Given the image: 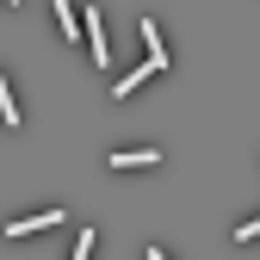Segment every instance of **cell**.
<instances>
[{
	"instance_id": "cell-1",
	"label": "cell",
	"mask_w": 260,
	"mask_h": 260,
	"mask_svg": "<svg viewBox=\"0 0 260 260\" xmlns=\"http://www.w3.org/2000/svg\"><path fill=\"white\" fill-rule=\"evenodd\" d=\"M56 223H62V211H38V217H13V223H7V236H13V242H25V236H38V230H56Z\"/></svg>"
},
{
	"instance_id": "cell-2",
	"label": "cell",
	"mask_w": 260,
	"mask_h": 260,
	"mask_svg": "<svg viewBox=\"0 0 260 260\" xmlns=\"http://www.w3.org/2000/svg\"><path fill=\"white\" fill-rule=\"evenodd\" d=\"M112 168H118V174H130V168H161V149H118Z\"/></svg>"
},
{
	"instance_id": "cell-3",
	"label": "cell",
	"mask_w": 260,
	"mask_h": 260,
	"mask_svg": "<svg viewBox=\"0 0 260 260\" xmlns=\"http://www.w3.org/2000/svg\"><path fill=\"white\" fill-rule=\"evenodd\" d=\"M87 50H93V62L106 69V31H100V7H87Z\"/></svg>"
},
{
	"instance_id": "cell-4",
	"label": "cell",
	"mask_w": 260,
	"mask_h": 260,
	"mask_svg": "<svg viewBox=\"0 0 260 260\" xmlns=\"http://www.w3.org/2000/svg\"><path fill=\"white\" fill-rule=\"evenodd\" d=\"M143 44H149V62H155V69H168V44H161V25L155 19H143Z\"/></svg>"
},
{
	"instance_id": "cell-5",
	"label": "cell",
	"mask_w": 260,
	"mask_h": 260,
	"mask_svg": "<svg viewBox=\"0 0 260 260\" xmlns=\"http://www.w3.org/2000/svg\"><path fill=\"white\" fill-rule=\"evenodd\" d=\"M0 118H7V130H19V100H13V81H7V69H0Z\"/></svg>"
},
{
	"instance_id": "cell-6",
	"label": "cell",
	"mask_w": 260,
	"mask_h": 260,
	"mask_svg": "<svg viewBox=\"0 0 260 260\" xmlns=\"http://www.w3.org/2000/svg\"><path fill=\"white\" fill-rule=\"evenodd\" d=\"M149 75H155V62H143V69H130L124 81H112V93H118V100H130V93H137V87H143Z\"/></svg>"
},
{
	"instance_id": "cell-7",
	"label": "cell",
	"mask_w": 260,
	"mask_h": 260,
	"mask_svg": "<svg viewBox=\"0 0 260 260\" xmlns=\"http://www.w3.org/2000/svg\"><path fill=\"white\" fill-rule=\"evenodd\" d=\"M56 25H62L69 44H81V25H75V7H69V0H56Z\"/></svg>"
},
{
	"instance_id": "cell-8",
	"label": "cell",
	"mask_w": 260,
	"mask_h": 260,
	"mask_svg": "<svg viewBox=\"0 0 260 260\" xmlns=\"http://www.w3.org/2000/svg\"><path fill=\"white\" fill-rule=\"evenodd\" d=\"M69 260H93V230H81V242H75V254Z\"/></svg>"
},
{
	"instance_id": "cell-9",
	"label": "cell",
	"mask_w": 260,
	"mask_h": 260,
	"mask_svg": "<svg viewBox=\"0 0 260 260\" xmlns=\"http://www.w3.org/2000/svg\"><path fill=\"white\" fill-rule=\"evenodd\" d=\"M230 236H236V242H254V236H260V217H254V223H242V230H230Z\"/></svg>"
},
{
	"instance_id": "cell-10",
	"label": "cell",
	"mask_w": 260,
	"mask_h": 260,
	"mask_svg": "<svg viewBox=\"0 0 260 260\" xmlns=\"http://www.w3.org/2000/svg\"><path fill=\"white\" fill-rule=\"evenodd\" d=\"M149 260H168V254H161V248H149Z\"/></svg>"
},
{
	"instance_id": "cell-11",
	"label": "cell",
	"mask_w": 260,
	"mask_h": 260,
	"mask_svg": "<svg viewBox=\"0 0 260 260\" xmlns=\"http://www.w3.org/2000/svg\"><path fill=\"white\" fill-rule=\"evenodd\" d=\"M7 7H19V0H7Z\"/></svg>"
}]
</instances>
